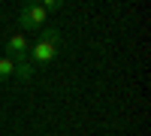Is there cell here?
<instances>
[{
    "label": "cell",
    "instance_id": "5b68a950",
    "mask_svg": "<svg viewBox=\"0 0 151 136\" xmlns=\"http://www.w3.org/2000/svg\"><path fill=\"white\" fill-rule=\"evenodd\" d=\"M9 76H15V64L9 58H0V82H6Z\"/></svg>",
    "mask_w": 151,
    "mask_h": 136
},
{
    "label": "cell",
    "instance_id": "7a4b0ae2",
    "mask_svg": "<svg viewBox=\"0 0 151 136\" xmlns=\"http://www.w3.org/2000/svg\"><path fill=\"white\" fill-rule=\"evenodd\" d=\"M58 52H60V48H55L52 42H42L40 36H36V42H30V48H27V64H30V67H42V64H52Z\"/></svg>",
    "mask_w": 151,
    "mask_h": 136
},
{
    "label": "cell",
    "instance_id": "8992f818",
    "mask_svg": "<svg viewBox=\"0 0 151 136\" xmlns=\"http://www.w3.org/2000/svg\"><path fill=\"white\" fill-rule=\"evenodd\" d=\"M15 76H18L21 82H30V79H33V67L27 64V60H24V64H15Z\"/></svg>",
    "mask_w": 151,
    "mask_h": 136
},
{
    "label": "cell",
    "instance_id": "277c9868",
    "mask_svg": "<svg viewBox=\"0 0 151 136\" xmlns=\"http://www.w3.org/2000/svg\"><path fill=\"white\" fill-rule=\"evenodd\" d=\"M36 36H40L42 42H52L55 48H60V45H64V36H60V30H58V27H48V24H45V27L36 33Z\"/></svg>",
    "mask_w": 151,
    "mask_h": 136
},
{
    "label": "cell",
    "instance_id": "3957f363",
    "mask_svg": "<svg viewBox=\"0 0 151 136\" xmlns=\"http://www.w3.org/2000/svg\"><path fill=\"white\" fill-rule=\"evenodd\" d=\"M3 48H6L3 58H9L12 64H24V60H27V48H30V42H27V36H24V33H12Z\"/></svg>",
    "mask_w": 151,
    "mask_h": 136
},
{
    "label": "cell",
    "instance_id": "6da1fadb",
    "mask_svg": "<svg viewBox=\"0 0 151 136\" xmlns=\"http://www.w3.org/2000/svg\"><path fill=\"white\" fill-rule=\"evenodd\" d=\"M45 18H48V12H45L40 3H24L21 12H18L21 30H36V33H40V30L45 27Z\"/></svg>",
    "mask_w": 151,
    "mask_h": 136
},
{
    "label": "cell",
    "instance_id": "52a82bcc",
    "mask_svg": "<svg viewBox=\"0 0 151 136\" xmlns=\"http://www.w3.org/2000/svg\"><path fill=\"white\" fill-rule=\"evenodd\" d=\"M40 6H42L45 12H58V9H60V0H45V3H40Z\"/></svg>",
    "mask_w": 151,
    "mask_h": 136
}]
</instances>
